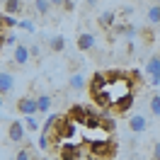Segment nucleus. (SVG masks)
Segmentation results:
<instances>
[{
  "label": "nucleus",
  "mask_w": 160,
  "mask_h": 160,
  "mask_svg": "<svg viewBox=\"0 0 160 160\" xmlns=\"http://www.w3.org/2000/svg\"><path fill=\"white\" fill-rule=\"evenodd\" d=\"M92 155H97L100 160H109L117 155V143L109 138V136H104V138H97V141H90V146H88Z\"/></svg>",
  "instance_id": "f257e3e1"
},
{
  "label": "nucleus",
  "mask_w": 160,
  "mask_h": 160,
  "mask_svg": "<svg viewBox=\"0 0 160 160\" xmlns=\"http://www.w3.org/2000/svg\"><path fill=\"white\" fill-rule=\"evenodd\" d=\"M143 73L148 75V82H150V85H153V88H158V85H160V53H153V56L146 61Z\"/></svg>",
  "instance_id": "f03ea898"
},
{
  "label": "nucleus",
  "mask_w": 160,
  "mask_h": 160,
  "mask_svg": "<svg viewBox=\"0 0 160 160\" xmlns=\"http://www.w3.org/2000/svg\"><path fill=\"white\" fill-rule=\"evenodd\" d=\"M95 107H90V104H73V107H70V112H68V117L73 121H75V124H78V126H82V124H85V121H88V117H90V114H95Z\"/></svg>",
  "instance_id": "7ed1b4c3"
},
{
  "label": "nucleus",
  "mask_w": 160,
  "mask_h": 160,
  "mask_svg": "<svg viewBox=\"0 0 160 160\" xmlns=\"http://www.w3.org/2000/svg\"><path fill=\"white\" fill-rule=\"evenodd\" d=\"M104 88H107V78H104V73H95V75L90 78V85H88V90H90V95H92V100H95V102L102 97Z\"/></svg>",
  "instance_id": "20e7f679"
},
{
  "label": "nucleus",
  "mask_w": 160,
  "mask_h": 160,
  "mask_svg": "<svg viewBox=\"0 0 160 160\" xmlns=\"http://www.w3.org/2000/svg\"><path fill=\"white\" fill-rule=\"evenodd\" d=\"M17 112L24 114V117H37L39 109H37V97H32V95H24L17 100Z\"/></svg>",
  "instance_id": "39448f33"
},
{
  "label": "nucleus",
  "mask_w": 160,
  "mask_h": 160,
  "mask_svg": "<svg viewBox=\"0 0 160 160\" xmlns=\"http://www.w3.org/2000/svg\"><path fill=\"white\" fill-rule=\"evenodd\" d=\"M75 44H78V51H92L97 46V37H95L92 32H78Z\"/></svg>",
  "instance_id": "423d86ee"
},
{
  "label": "nucleus",
  "mask_w": 160,
  "mask_h": 160,
  "mask_svg": "<svg viewBox=\"0 0 160 160\" xmlns=\"http://www.w3.org/2000/svg\"><path fill=\"white\" fill-rule=\"evenodd\" d=\"M29 46H27V44H17V46H15V51H12V61H15V66H27V63H29Z\"/></svg>",
  "instance_id": "0eeeda50"
},
{
  "label": "nucleus",
  "mask_w": 160,
  "mask_h": 160,
  "mask_svg": "<svg viewBox=\"0 0 160 160\" xmlns=\"http://www.w3.org/2000/svg\"><path fill=\"white\" fill-rule=\"evenodd\" d=\"M97 22H100L102 29H114V27L119 24V15H117L114 10H104V12H100Z\"/></svg>",
  "instance_id": "6e6552de"
},
{
  "label": "nucleus",
  "mask_w": 160,
  "mask_h": 160,
  "mask_svg": "<svg viewBox=\"0 0 160 160\" xmlns=\"http://www.w3.org/2000/svg\"><path fill=\"white\" fill-rule=\"evenodd\" d=\"M61 160H80V155H82V150H80V146H75V143H61Z\"/></svg>",
  "instance_id": "1a4fd4ad"
},
{
  "label": "nucleus",
  "mask_w": 160,
  "mask_h": 160,
  "mask_svg": "<svg viewBox=\"0 0 160 160\" xmlns=\"http://www.w3.org/2000/svg\"><path fill=\"white\" fill-rule=\"evenodd\" d=\"M68 88H70L73 92H80V90H85V88H88V78L82 75V70H73V73H70Z\"/></svg>",
  "instance_id": "9d476101"
},
{
  "label": "nucleus",
  "mask_w": 160,
  "mask_h": 160,
  "mask_svg": "<svg viewBox=\"0 0 160 160\" xmlns=\"http://www.w3.org/2000/svg\"><path fill=\"white\" fill-rule=\"evenodd\" d=\"M15 90V75L10 70H0V95H10Z\"/></svg>",
  "instance_id": "9b49d317"
},
{
  "label": "nucleus",
  "mask_w": 160,
  "mask_h": 160,
  "mask_svg": "<svg viewBox=\"0 0 160 160\" xmlns=\"http://www.w3.org/2000/svg\"><path fill=\"white\" fill-rule=\"evenodd\" d=\"M24 133H27V131H24V124H22V121H12L10 129H8V138H10L12 143H22V141H24Z\"/></svg>",
  "instance_id": "f8f14e48"
},
{
  "label": "nucleus",
  "mask_w": 160,
  "mask_h": 160,
  "mask_svg": "<svg viewBox=\"0 0 160 160\" xmlns=\"http://www.w3.org/2000/svg\"><path fill=\"white\" fill-rule=\"evenodd\" d=\"M129 129L133 133H143V131L148 129V119L143 117V114H131L129 117Z\"/></svg>",
  "instance_id": "ddd939ff"
},
{
  "label": "nucleus",
  "mask_w": 160,
  "mask_h": 160,
  "mask_svg": "<svg viewBox=\"0 0 160 160\" xmlns=\"http://www.w3.org/2000/svg\"><path fill=\"white\" fill-rule=\"evenodd\" d=\"M22 10H24V2H22V0H5V2H2V15H8V17L20 15Z\"/></svg>",
  "instance_id": "4468645a"
},
{
  "label": "nucleus",
  "mask_w": 160,
  "mask_h": 160,
  "mask_svg": "<svg viewBox=\"0 0 160 160\" xmlns=\"http://www.w3.org/2000/svg\"><path fill=\"white\" fill-rule=\"evenodd\" d=\"M133 100H136L133 95H126V97H121L119 102H114V104H112V112H114V114H126V112L133 107Z\"/></svg>",
  "instance_id": "2eb2a0df"
},
{
  "label": "nucleus",
  "mask_w": 160,
  "mask_h": 160,
  "mask_svg": "<svg viewBox=\"0 0 160 160\" xmlns=\"http://www.w3.org/2000/svg\"><path fill=\"white\" fill-rule=\"evenodd\" d=\"M58 119H61V114H49V117H46V121L41 124V133L51 136V133H53V129H56V124H58Z\"/></svg>",
  "instance_id": "dca6fc26"
},
{
  "label": "nucleus",
  "mask_w": 160,
  "mask_h": 160,
  "mask_svg": "<svg viewBox=\"0 0 160 160\" xmlns=\"http://www.w3.org/2000/svg\"><path fill=\"white\" fill-rule=\"evenodd\" d=\"M37 109H39V114H49V109H51V95H46V92L37 95Z\"/></svg>",
  "instance_id": "f3484780"
},
{
  "label": "nucleus",
  "mask_w": 160,
  "mask_h": 160,
  "mask_svg": "<svg viewBox=\"0 0 160 160\" xmlns=\"http://www.w3.org/2000/svg\"><path fill=\"white\" fill-rule=\"evenodd\" d=\"M49 49L53 51V53H61V51H66V39L61 37V34H53L49 39Z\"/></svg>",
  "instance_id": "a211bd4d"
},
{
  "label": "nucleus",
  "mask_w": 160,
  "mask_h": 160,
  "mask_svg": "<svg viewBox=\"0 0 160 160\" xmlns=\"http://www.w3.org/2000/svg\"><path fill=\"white\" fill-rule=\"evenodd\" d=\"M32 5H34L37 15H49V10L53 8V2H49V0H34Z\"/></svg>",
  "instance_id": "6ab92c4d"
},
{
  "label": "nucleus",
  "mask_w": 160,
  "mask_h": 160,
  "mask_svg": "<svg viewBox=\"0 0 160 160\" xmlns=\"http://www.w3.org/2000/svg\"><path fill=\"white\" fill-rule=\"evenodd\" d=\"M24 131H32V133H41V126L37 117H24Z\"/></svg>",
  "instance_id": "aec40b11"
},
{
  "label": "nucleus",
  "mask_w": 160,
  "mask_h": 160,
  "mask_svg": "<svg viewBox=\"0 0 160 160\" xmlns=\"http://www.w3.org/2000/svg\"><path fill=\"white\" fill-rule=\"evenodd\" d=\"M51 136H46V133H39V138H37V148L44 153V150H51Z\"/></svg>",
  "instance_id": "412c9836"
},
{
  "label": "nucleus",
  "mask_w": 160,
  "mask_h": 160,
  "mask_svg": "<svg viewBox=\"0 0 160 160\" xmlns=\"http://www.w3.org/2000/svg\"><path fill=\"white\" fill-rule=\"evenodd\" d=\"M148 22H150V24H160V2H158V5H150Z\"/></svg>",
  "instance_id": "4be33fe9"
},
{
  "label": "nucleus",
  "mask_w": 160,
  "mask_h": 160,
  "mask_svg": "<svg viewBox=\"0 0 160 160\" xmlns=\"http://www.w3.org/2000/svg\"><path fill=\"white\" fill-rule=\"evenodd\" d=\"M150 114H153V117H160V95H153V97H150Z\"/></svg>",
  "instance_id": "5701e85b"
},
{
  "label": "nucleus",
  "mask_w": 160,
  "mask_h": 160,
  "mask_svg": "<svg viewBox=\"0 0 160 160\" xmlns=\"http://www.w3.org/2000/svg\"><path fill=\"white\" fill-rule=\"evenodd\" d=\"M61 10H66V12H73L75 8H78V2H73V0H63V2H56Z\"/></svg>",
  "instance_id": "b1692460"
},
{
  "label": "nucleus",
  "mask_w": 160,
  "mask_h": 160,
  "mask_svg": "<svg viewBox=\"0 0 160 160\" xmlns=\"http://www.w3.org/2000/svg\"><path fill=\"white\" fill-rule=\"evenodd\" d=\"M17 24H20V20H15V17H8V15H2V27H8V29H10V27H17Z\"/></svg>",
  "instance_id": "393cba45"
},
{
  "label": "nucleus",
  "mask_w": 160,
  "mask_h": 160,
  "mask_svg": "<svg viewBox=\"0 0 160 160\" xmlns=\"http://www.w3.org/2000/svg\"><path fill=\"white\" fill-rule=\"evenodd\" d=\"M2 44H8V46H17V44H20V41H17V34H5V39H2Z\"/></svg>",
  "instance_id": "a878e982"
},
{
  "label": "nucleus",
  "mask_w": 160,
  "mask_h": 160,
  "mask_svg": "<svg viewBox=\"0 0 160 160\" xmlns=\"http://www.w3.org/2000/svg\"><path fill=\"white\" fill-rule=\"evenodd\" d=\"M15 160H32L29 148H20V150H17V155H15Z\"/></svg>",
  "instance_id": "bb28decb"
},
{
  "label": "nucleus",
  "mask_w": 160,
  "mask_h": 160,
  "mask_svg": "<svg viewBox=\"0 0 160 160\" xmlns=\"http://www.w3.org/2000/svg\"><path fill=\"white\" fill-rule=\"evenodd\" d=\"M29 56L32 58H39L41 56V46L39 44H29Z\"/></svg>",
  "instance_id": "cd10ccee"
},
{
  "label": "nucleus",
  "mask_w": 160,
  "mask_h": 160,
  "mask_svg": "<svg viewBox=\"0 0 160 160\" xmlns=\"http://www.w3.org/2000/svg\"><path fill=\"white\" fill-rule=\"evenodd\" d=\"M20 29H24V32H34V22H29V20H20V24H17Z\"/></svg>",
  "instance_id": "c85d7f7f"
},
{
  "label": "nucleus",
  "mask_w": 160,
  "mask_h": 160,
  "mask_svg": "<svg viewBox=\"0 0 160 160\" xmlns=\"http://www.w3.org/2000/svg\"><path fill=\"white\" fill-rule=\"evenodd\" d=\"M150 160H160V141L153 146V153H150Z\"/></svg>",
  "instance_id": "c756f323"
},
{
  "label": "nucleus",
  "mask_w": 160,
  "mask_h": 160,
  "mask_svg": "<svg viewBox=\"0 0 160 160\" xmlns=\"http://www.w3.org/2000/svg\"><path fill=\"white\" fill-rule=\"evenodd\" d=\"M0 37H2V15H0Z\"/></svg>",
  "instance_id": "7c9ffc66"
},
{
  "label": "nucleus",
  "mask_w": 160,
  "mask_h": 160,
  "mask_svg": "<svg viewBox=\"0 0 160 160\" xmlns=\"http://www.w3.org/2000/svg\"><path fill=\"white\" fill-rule=\"evenodd\" d=\"M129 160H141V158H129Z\"/></svg>",
  "instance_id": "2f4dec72"
},
{
  "label": "nucleus",
  "mask_w": 160,
  "mask_h": 160,
  "mask_svg": "<svg viewBox=\"0 0 160 160\" xmlns=\"http://www.w3.org/2000/svg\"><path fill=\"white\" fill-rule=\"evenodd\" d=\"M39 160H51V158H39Z\"/></svg>",
  "instance_id": "473e14b6"
},
{
  "label": "nucleus",
  "mask_w": 160,
  "mask_h": 160,
  "mask_svg": "<svg viewBox=\"0 0 160 160\" xmlns=\"http://www.w3.org/2000/svg\"><path fill=\"white\" fill-rule=\"evenodd\" d=\"M0 104H2V95H0Z\"/></svg>",
  "instance_id": "72a5a7b5"
}]
</instances>
